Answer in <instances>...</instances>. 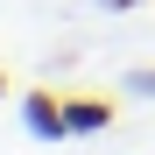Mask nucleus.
Returning a JSON list of instances; mask_svg holds the SVG:
<instances>
[{"mask_svg": "<svg viewBox=\"0 0 155 155\" xmlns=\"http://www.w3.org/2000/svg\"><path fill=\"white\" fill-rule=\"evenodd\" d=\"M21 120H28V134H42V141H71L64 99H57V92H28V99H21Z\"/></svg>", "mask_w": 155, "mask_h": 155, "instance_id": "obj_1", "label": "nucleus"}, {"mask_svg": "<svg viewBox=\"0 0 155 155\" xmlns=\"http://www.w3.org/2000/svg\"><path fill=\"white\" fill-rule=\"evenodd\" d=\"M106 120H113L106 99H64V127H71V134H99Z\"/></svg>", "mask_w": 155, "mask_h": 155, "instance_id": "obj_2", "label": "nucleus"}, {"mask_svg": "<svg viewBox=\"0 0 155 155\" xmlns=\"http://www.w3.org/2000/svg\"><path fill=\"white\" fill-rule=\"evenodd\" d=\"M127 92H155V71H134V78H127Z\"/></svg>", "mask_w": 155, "mask_h": 155, "instance_id": "obj_3", "label": "nucleus"}, {"mask_svg": "<svg viewBox=\"0 0 155 155\" xmlns=\"http://www.w3.org/2000/svg\"><path fill=\"white\" fill-rule=\"evenodd\" d=\"M0 99H7V78H0Z\"/></svg>", "mask_w": 155, "mask_h": 155, "instance_id": "obj_4", "label": "nucleus"}]
</instances>
